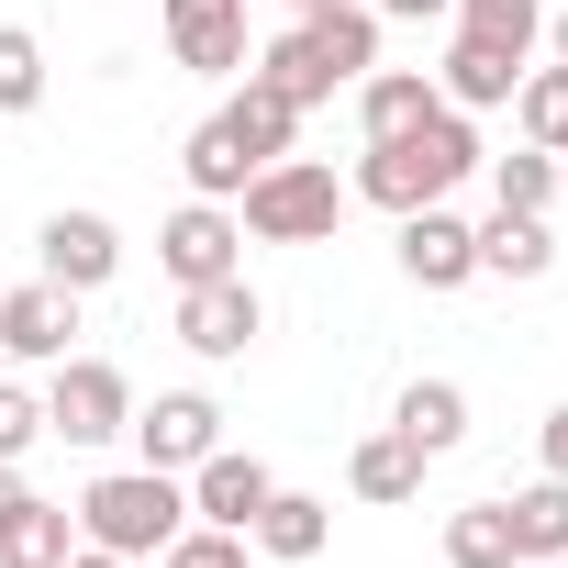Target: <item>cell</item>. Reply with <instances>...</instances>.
I'll list each match as a JSON object with an SVG mask.
<instances>
[{
    "label": "cell",
    "mask_w": 568,
    "mask_h": 568,
    "mask_svg": "<svg viewBox=\"0 0 568 568\" xmlns=\"http://www.w3.org/2000/svg\"><path fill=\"white\" fill-rule=\"evenodd\" d=\"M479 179V134H468V112H424L413 134H379L368 156H357V179H346V201H379V212H424V201H446V190H468Z\"/></svg>",
    "instance_id": "6da1fadb"
},
{
    "label": "cell",
    "mask_w": 568,
    "mask_h": 568,
    "mask_svg": "<svg viewBox=\"0 0 568 568\" xmlns=\"http://www.w3.org/2000/svg\"><path fill=\"white\" fill-rule=\"evenodd\" d=\"M179 524H190V479H168V468H112V479L79 490V535L112 546V557H134V568L168 557Z\"/></svg>",
    "instance_id": "7a4b0ae2"
},
{
    "label": "cell",
    "mask_w": 568,
    "mask_h": 568,
    "mask_svg": "<svg viewBox=\"0 0 568 568\" xmlns=\"http://www.w3.org/2000/svg\"><path fill=\"white\" fill-rule=\"evenodd\" d=\"M234 223H245L256 245H335L346 179H335L324 156H278V168H256V179L234 190Z\"/></svg>",
    "instance_id": "3957f363"
},
{
    "label": "cell",
    "mask_w": 568,
    "mask_h": 568,
    "mask_svg": "<svg viewBox=\"0 0 568 568\" xmlns=\"http://www.w3.org/2000/svg\"><path fill=\"white\" fill-rule=\"evenodd\" d=\"M134 424V379L112 368V357H57V379H45V435L57 446H112Z\"/></svg>",
    "instance_id": "277c9868"
},
{
    "label": "cell",
    "mask_w": 568,
    "mask_h": 568,
    "mask_svg": "<svg viewBox=\"0 0 568 568\" xmlns=\"http://www.w3.org/2000/svg\"><path fill=\"white\" fill-rule=\"evenodd\" d=\"M123 435H134V468H168V479H190V468L223 446V402H212V390H156V402H145Z\"/></svg>",
    "instance_id": "5b68a950"
},
{
    "label": "cell",
    "mask_w": 568,
    "mask_h": 568,
    "mask_svg": "<svg viewBox=\"0 0 568 568\" xmlns=\"http://www.w3.org/2000/svg\"><path fill=\"white\" fill-rule=\"evenodd\" d=\"M156 23H168V57L190 79H245V0H156Z\"/></svg>",
    "instance_id": "8992f818"
},
{
    "label": "cell",
    "mask_w": 568,
    "mask_h": 568,
    "mask_svg": "<svg viewBox=\"0 0 568 568\" xmlns=\"http://www.w3.org/2000/svg\"><path fill=\"white\" fill-rule=\"evenodd\" d=\"M256 335H267V302L245 291V267H234V278H201V291H179V346H190V357L223 368V357H245Z\"/></svg>",
    "instance_id": "52a82bcc"
},
{
    "label": "cell",
    "mask_w": 568,
    "mask_h": 568,
    "mask_svg": "<svg viewBox=\"0 0 568 568\" xmlns=\"http://www.w3.org/2000/svg\"><path fill=\"white\" fill-rule=\"evenodd\" d=\"M156 256H168L179 291H201V278H234V267H245V223H234V201H179L168 234H156Z\"/></svg>",
    "instance_id": "ba28073f"
},
{
    "label": "cell",
    "mask_w": 568,
    "mask_h": 568,
    "mask_svg": "<svg viewBox=\"0 0 568 568\" xmlns=\"http://www.w3.org/2000/svg\"><path fill=\"white\" fill-rule=\"evenodd\" d=\"M0 357H23V368L79 357V291H57V278H23V291H0Z\"/></svg>",
    "instance_id": "9c48e42d"
},
{
    "label": "cell",
    "mask_w": 568,
    "mask_h": 568,
    "mask_svg": "<svg viewBox=\"0 0 568 568\" xmlns=\"http://www.w3.org/2000/svg\"><path fill=\"white\" fill-rule=\"evenodd\" d=\"M34 256H45V278H57V291H79V302L123 278V234H112V212H45Z\"/></svg>",
    "instance_id": "30bf717a"
},
{
    "label": "cell",
    "mask_w": 568,
    "mask_h": 568,
    "mask_svg": "<svg viewBox=\"0 0 568 568\" xmlns=\"http://www.w3.org/2000/svg\"><path fill=\"white\" fill-rule=\"evenodd\" d=\"M402 278H413V291H468V278H479V223L446 212V201L402 212Z\"/></svg>",
    "instance_id": "8fae6325"
},
{
    "label": "cell",
    "mask_w": 568,
    "mask_h": 568,
    "mask_svg": "<svg viewBox=\"0 0 568 568\" xmlns=\"http://www.w3.org/2000/svg\"><path fill=\"white\" fill-rule=\"evenodd\" d=\"M267 490H278V468H267L256 446H212V457L190 468V524H223V535H245V524L267 513Z\"/></svg>",
    "instance_id": "7c38bea8"
},
{
    "label": "cell",
    "mask_w": 568,
    "mask_h": 568,
    "mask_svg": "<svg viewBox=\"0 0 568 568\" xmlns=\"http://www.w3.org/2000/svg\"><path fill=\"white\" fill-rule=\"evenodd\" d=\"M245 79L267 90V101H291V112H313V101H335L346 79L324 68V45H313V23H291V34H267L256 57H245Z\"/></svg>",
    "instance_id": "4fadbf2b"
},
{
    "label": "cell",
    "mask_w": 568,
    "mask_h": 568,
    "mask_svg": "<svg viewBox=\"0 0 568 568\" xmlns=\"http://www.w3.org/2000/svg\"><path fill=\"white\" fill-rule=\"evenodd\" d=\"M513 79H524V57H513V45L457 34V45H446V68H435V101H446V112H501V101H513Z\"/></svg>",
    "instance_id": "5bb4252c"
},
{
    "label": "cell",
    "mask_w": 568,
    "mask_h": 568,
    "mask_svg": "<svg viewBox=\"0 0 568 568\" xmlns=\"http://www.w3.org/2000/svg\"><path fill=\"white\" fill-rule=\"evenodd\" d=\"M245 546H256V557H278V568H302V557H324V546H335V501H313V490L278 479V490H267V513L245 524Z\"/></svg>",
    "instance_id": "9a60e30c"
},
{
    "label": "cell",
    "mask_w": 568,
    "mask_h": 568,
    "mask_svg": "<svg viewBox=\"0 0 568 568\" xmlns=\"http://www.w3.org/2000/svg\"><path fill=\"white\" fill-rule=\"evenodd\" d=\"M424 468H435V457H424L402 424H379V435H357V457H346V490L390 513V501H413V490H424Z\"/></svg>",
    "instance_id": "2e32d148"
},
{
    "label": "cell",
    "mask_w": 568,
    "mask_h": 568,
    "mask_svg": "<svg viewBox=\"0 0 568 568\" xmlns=\"http://www.w3.org/2000/svg\"><path fill=\"white\" fill-rule=\"evenodd\" d=\"M546 267H557L546 212H490L479 223V278H546Z\"/></svg>",
    "instance_id": "e0dca14e"
},
{
    "label": "cell",
    "mask_w": 568,
    "mask_h": 568,
    "mask_svg": "<svg viewBox=\"0 0 568 568\" xmlns=\"http://www.w3.org/2000/svg\"><path fill=\"white\" fill-rule=\"evenodd\" d=\"M424 112H435V79H424V68H368V79H357V123H368V145H379V134H413Z\"/></svg>",
    "instance_id": "ac0fdd59"
},
{
    "label": "cell",
    "mask_w": 568,
    "mask_h": 568,
    "mask_svg": "<svg viewBox=\"0 0 568 568\" xmlns=\"http://www.w3.org/2000/svg\"><path fill=\"white\" fill-rule=\"evenodd\" d=\"M68 546H79L68 501H23L12 524H0V568H68Z\"/></svg>",
    "instance_id": "d6986e66"
},
{
    "label": "cell",
    "mask_w": 568,
    "mask_h": 568,
    "mask_svg": "<svg viewBox=\"0 0 568 568\" xmlns=\"http://www.w3.org/2000/svg\"><path fill=\"white\" fill-rule=\"evenodd\" d=\"M179 168H190V201H234V190L256 179V156L234 145V123H223V112H212V123H190V156H179Z\"/></svg>",
    "instance_id": "ffe728a7"
},
{
    "label": "cell",
    "mask_w": 568,
    "mask_h": 568,
    "mask_svg": "<svg viewBox=\"0 0 568 568\" xmlns=\"http://www.w3.org/2000/svg\"><path fill=\"white\" fill-rule=\"evenodd\" d=\"M390 424H402L424 457H446V446L468 435V390H457V379H413V390L390 402Z\"/></svg>",
    "instance_id": "44dd1931"
},
{
    "label": "cell",
    "mask_w": 568,
    "mask_h": 568,
    "mask_svg": "<svg viewBox=\"0 0 568 568\" xmlns=\"http://www.w3.org/2000/svg\"><path fill=\"white\" fill-rule=\"evenodd\" d=\"M501 524H513V557H524V568H535V557H568V479L513 490V501H501Z\"/></svg>",
    "instance_id": "7402d4cb"
},
{
    "label": "cell",
    "mask_w": 568,
    "mask_h": 568,
    "mask_svg": "<svg viewBox=\"0 0 568 568\" xmlns=\"http://www.w3.org/2000/svg\"><path fill=\"white\" fill-rule=\"evenodd\" d=\"M513 134L546 145V156L568 145V68H524V79H513Z\"/></svg>",
    "instance_id": "603a6c76"
},
{
    "label": "cell",
    "mask_w": 568,
    "mask_h": 568,
    "mask_svg": "<svg viewBox=\"0 0 568 568\" xmlns=\"http://www.w3.org/2000/svg\"><path fill=\"white\" fill-rule=\"evenodd\" d=\"M313 45H324V68L357 90V79L379 68V12H368V0H357V12H313Z\"/></svg>",
    "instance_id": "cb8c5ba5"
},
{
    "label": "cell",
    "mask_w": 568,
    "mask_h": 568,
    "mask_svg": "<svg viewBox=\"0 0 568 568\" xmlns=\"http://www.w3.org/2000/svg\"><path fill=\"white\" fill-rule=\"evenodd\" d=\"M490 168V212H546L557 201V156L546 145H513V156H479Z\"/></svg>",
    "instance_id": "d4e9b609"
},
{
    "label": "cell",
    "mask_w": 568,
    "mask_h": 568,
    "mask_svg": "<svg viewBox=\"0 0 568 568\" xmlns=\"http://www.w3.org/2000/svg\"><path fill=\"white\" fill-rule=\"evenodd\" d=\"M446 568H524V557H513V524H501V501H468V513H446Z\"/></svg>",
    "instance_id": "484cf974"
},
{
    "label": "cell",
    "mask_w": 568,
    "mask_h": 568,
    "mask_svg": "<svg viewBox=\"0 0 568 568\" xmlns=\"http://www.w3.org/2000/svg\"><path fill=\"white\" fill-rule=\"evenodd\" d=\"M446 12H457V34H490V45H513V57L546 45V0H446Z\"/></svg>",
    "instance_id": "4316f807"
},
{
    "label": "cell",
    "mask_w": 568,
    "mask_h": 568,
    "mask_svg": "<svg viewBox=\"0 0 568 568\" xmlns=\"http://www.w3.org/2000/svg\"><path fill=\"white\" fill-rule=\"evenodd\" d=\"M0 112H45V45L23 23H0Z\"/></svg>",
    "instance_id": "83f0119b"
},
{
    "label": "cell",
    "mask_w": 568,
    "mask_h": 568,
    "mask_svg": "<svg viewBox=\"0 0 568 568\" xmlns=\"http://www.w3.org/2000/svg\"><path fill=\"white\" fill-rule=\"evenodd\" d=\"M245 557H256L245 535H223V524H179V546H168L156 568H245Z\"/></svg>",
    "instance_id": "f1b7e54d"
},
{
    "label": "cell",
    "mask_w": 568,
    "mask_h": 568,
    "mask_svg": "<svg viewBox=\"0 0 568 568\" xmlns=\"http://www.w3.org/2000/svg\"><path fill=\"white\" fill-rule=\"evenodd\" d=\"M34 435H45V402H34L23 379H0V457H23Z\"/></svg>",
    "instance_id": "f546056e"
},
{
    "label": "cell",
    "mask_w": 568,
    "mask_h": 568,
    "mask_svg": "<svg viewBox=\"0 0 568 568\" xmlns=\"http://www.w3.org/2000/svg\"><path fill=\"white\" fill-rule=\"evenodd\" d=\"M535 457H546V479H568V402L535 424Z\"/></svg>",
    "instance_id": "4dcf8cb0"
},
{
    "label": "cell",
    "mask_w": 568,
    "mask_h": 568,
    "mask_svg": "<svg viewBox=\"0 0 568 568\" xmlns=\"http://www.w3.org/2000/svg\"><path fill=\"white\" fill-rule=\"evenodd\" d=\"M23 501H34V479H23V457H0V524H12Z\"/></svg>",
    "instance_id": "1f68e13d"
},
{
    "label": "cell",
    "mask_w": 568,
    "mask_h": 568,
    "mask_svg": "<svg viewBox=\"0 0 568 568\" xmlns=\"http://www.w3.org/2000/svg\"><path fill=\"white\" fill-rule=\"evenodd\" d=\"M368 12H390V23H435L446 0H368Z\"/></svg>",
    "instance_id": "d6a6232c"
},
{
    "label": "cell",
    "mask_w": 568,
    "mask_h": 568,
    "mask_svg": "<svg viewBox=\"0 0 568 568\" xmlns=\"http://www.w3.org/2000/svg\"><path fill=\"white\" fill-rule=\"evenodd\" d=\"M68 568H134V557H112V546H90V535H79V546H68Z\"/></svg>",
    "instance_id": "836d02e7"
},
{
    "label": "cell",
    "mask_w": 568,
    "mask_h": 568,
    "mask_svg": "<svg viewBox=\"0 0 568 568\" xmlns=\"http://www.w3.org/2000/svg\"><path fill=\"white\" fill-rule=\"evenodd\" d=\"M546 45H557V68H568V12H546Z\"/></svg>",
    "instance_id": "e575fe53"
},
{
    "label": "cell",
    "mask_w": 568,
    "mask_h": 568,
    "mask_svg": "<svg viewBox=\"0 0 568 568\" xmlns=\"http://www.w3.org/2000/svg\"><path fill=\"white\" fill-rule=\"evenodd\" d=\"M302 12H357V0H302Z\"/></svg>",
    "instance_id": "d590c367"
},
{
    "label": "cell",
    "mask_w": 568,
    "mask_h": 568,
    "mask_svg": "<svg viewBox=\"0 0 568 568\" xmlns=\"http://www.w3.org/2000/svg\"><path fill=\"white\" fill-rule=\"evenodd\" d=\"M557 201H568V145H557Z\"/></svg>",
    "instance_id": "8d00e7d4"
},
{
    "label": "cell",
    "mask_w": 568,
    "mask_h": 568,
    "mask_svg": "<svg viewBox=\"0 0 568 568\" xmlns=\"http://www.w3.org/2000/svg\"><path fill=\"white\" fill-rule=\"evenodd\" d=\"M535 568H568V557H535Z\"/></svg>",
    "instance_id": "74e56055"
}]
</instances>
